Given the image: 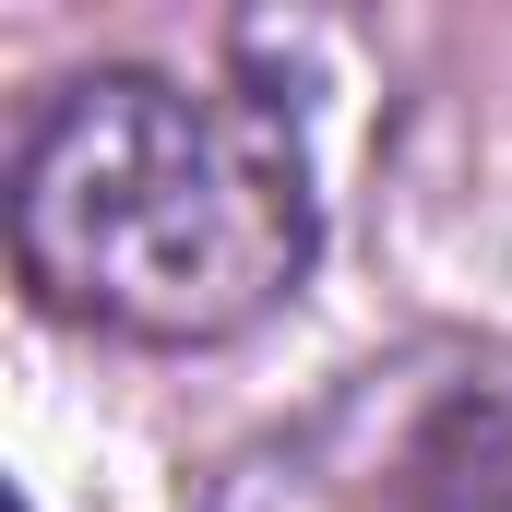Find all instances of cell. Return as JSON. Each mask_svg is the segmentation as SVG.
I'll return each instance as SVG.
<instances>
[{"instance_id": "1", "label": "cell", "mask_w": 512, "mask_h": 512, "mask_svg": "<svg viewBox=\"0 0 512 512\" xmlns=\"http://www.w3.org/2000/svg\"><path fill=\"white\" fill-rule=\"evenodd\" d=\"M310 155L286 108L167 72L48 96L12 167V262L48 310L131 346H215L310 274Z\"/></svg>"}]
</instances>
